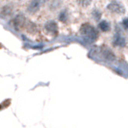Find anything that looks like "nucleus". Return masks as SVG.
<instances>
[{
    "label": "nucleus",
    "instance_id": "9b49d317",
    "mask_svg": "<svg viewBox=\"0 0 128 128\" xmlns=\"http://www.w3.org/2000/svg\"><path fill=\"white\" fill-rule=\"evenodd\" d=\"M92 0H77V3L82 7H88L90 4Z\"/></svg>",
    "mask_w": 128,
    "mask_h": 128
},
{
    "label": "nucleus",
    "instance_id": "39448f33",
    "mask_svg": "<svg viewBox=\"0 0 128 128\" xmlns=\"http://www.w3.org/2000/svg\"><path fill=\"white\" fill-rule=\"evenodd\" d=\"M44 29L47 31L48 33H51L53 35H56L58 33V25L57 23L53 20H50V21H47L44 25Z\"/></svg>",
    "mask_w": 128,
    "mask_h": 128
},
{
    "label": "nucleus",
    "instance_id": "f257e3e1",
    "mask_svg": "<svg viewBox=\"0 0 128 128\" xmlns=\"http://www.w3.org/2000/svg\"><path fill=\"white\" fill-rule=\"evenodd\" d=\"M80 32H81V34L83 36L87 37L89 40H92V42L96 40L97 38H98V31L96 30L94 26H92L89 23L83 24L82 27H81V29H80Z\"/></svg>",
    "mask_w": 128,
    "mask_h": 128
},
{
    "label": "nucleus",
    "instance_id": "20e7f679",
    "mask_svg": "<svg viewBox=\"0 0 128 128\" xmlns=\"http://www.w3.org/2000/svg\"><path fill=\"white\" fill-rule=\"evenodd\" d=\"M11 22H12L13 26L14 27V29H16V31H18L19 28L22 27L23 24H24V22H25V18H24L23 14H18V16L11 21Z\"/></svg>",
    "mask_w": 128,
    "mask_h": 128
},
{
    "label": "nucleus",
    "instance_id": "7ed1b4c3",
    "mask_svg": "<svg viewBox=\"0 0 128 128\" xmlns=\"http://www.w3.org/2000/svg\"><path fill=\"white\" fill-rule=\"evenodd\" d=\"M45 2V0H31L29 5H28V8H27V11L29 13H36L37 11H38L40 7L42 4H44Z\"/></svg>",
    "mask_w": 128,
    "mask_h": 128
},
{
    "label": "nucleus",
    "instance_id": "423d86ee",
    "mask_svg": "<svg viewBox=\"0 0 128 128\" xmlns=\"http://www.w3.org/2000/svg\"><path fill=\"white\" fill-rule=\"evenodd\" d=\"M113 44L115 45V46L124 47L125 44H126V40H125V38H123L122 36H120V34H116L115 37H114V40H113Z\"/></svg>",
    "mask_w": 128,
    "mask_h": 128
},
{
    "label": "nucleus",
    "instance_id": "f8f14e48",
    "mask_svg": "<svg viewBox=\"0 0 128 128\" xmlns=\"http://www.w3.org/2000/svg\"><path fill=\"white\" fill-rule=\"evenodd\" d=\"M27 29H28V31L29 32H35V30H36V26L35 24H33L32 22H29L28 24H27Z\"/></svg>",
    "mask_w": 128,
    "mask_h": 128
},
{
    "label": "nucleus",
    "instance_id": "4468645a",
    "mask_svg": "<svg viewBox=\"0 0 128 128\" xmlns=\"http://www.w3.org/2000/svg\"><path fill=\"white\" fill-rule=\"evenodd\" d=\"M122 26L124 27V29L128 30V18H124L122 20Z\"/></svg>",
    "mask_w": 128,
    "mask_h": 128
},
{
    "label": "nucleus",
    "instance_id": "ddd939ff",
    "mask_svg": "<svg viewBox=\"0 0 128 128\" xmlns=\"http://www.w3.org/2000/svg\"><path fill=\"white\" fill-rule=\"evenodd\" d=\"M92 16H94V18L96 19V20H98V19L100 18V16H101V14L99 11H97V10H94V12H92Z\"/></svg>",
    "mask_w": 128,
    "mask_h": 128
},
{
    "label": "nucleus",
    "instance_id": "6e6552de",
    "mask_svg": "<svg viewBox=\"0 0 128 128\" xmlns=\"http://www.w3.org/2000/svg\"><path fill=\"white\" fill-rule=\"evenodd\" d=\"M98 28L102 31V32H109L110 29H111V25H110V23L108 21H106V20H102V21H100L99 22V24H98Z\"/></svg>",
    "mask_w": 128,
    "mask_h": 128
},
{
    "label": "nucleus",
    "instance_id": "9d476101",
    "mask_svg": "<svg viewBox=\"0 0 128 128\" xmlns=\"http://www.w3.org/2000/svg\"><path fill=\"white\" fill-rule=\"evenodd\" d=\"M13 13V8L11 6H4L1 10V14L3 16H10Z\"/></svg>",
    "mask_w": 128,
    "mask_h": 128
},
{
    "label": "nucleus",
    "instance_id": "0eeeda50",
    "mask_svg": "<svg viewBox=\"0 0 128 128\" xmlns=\"http://www.w3.org/2000/svg\"><path fill=\"white\" fill-rule=\"evenodd\" d=\"M101 53H102L103 57L105 58L106 60H108V61H114L116 59V56L115 54L113 53V51L109 49L108 47H102V50H101Z\"/></svg>",
    "mask_w": 128,
    "mask_h": 128
},
{
    "label": "nucleus",
    "instance_id": "f03ea898",
    "mask_svg": "<svg viewBox=\"0 0 128 128\" xmlns=\"http://www.w3.org/2000/svg\"><path fill=\"white\" fill-rule=\"evenodd\" d=\"M107 9L109 10L110 12H112V13L114 14H123L125 12L123 5H122V3L118 2V1H112L109 5L107 6Z\"/></svg>",
    "mask_w": 128,
    "mask_h": 128
},
{
    "label": "nucleus",
    "instance_id": "1a4fd4ad",
    "mask_svg": "<svg viewBox=\"0 0 128 128\" xmlns=\"http://www.w3.org/2000/svg\"><path fill=\"white\" fill-rule=\"evenodd\" d=\"M68 19V14L66 12V10H63L59 14V20L62 22H66Z\"/></svg>",
    "mask_w": 128,
    "mask_h": 128
}]
</instances>
